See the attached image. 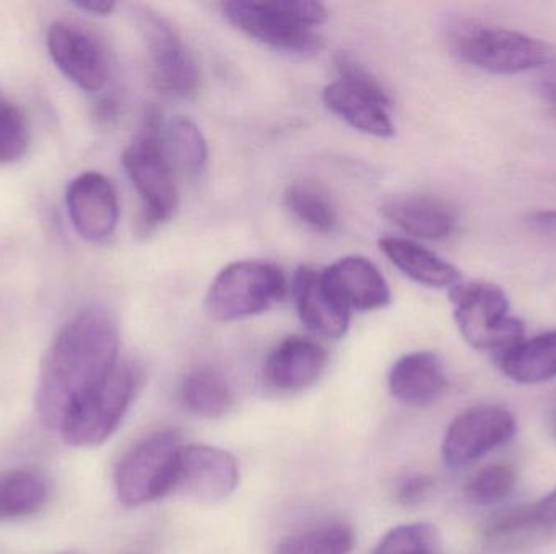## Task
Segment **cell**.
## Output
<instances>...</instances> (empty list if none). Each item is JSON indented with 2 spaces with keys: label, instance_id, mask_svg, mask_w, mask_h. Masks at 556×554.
Returning a JSON list of instances; mask_svg holds the SVG:
<instances>
[{
  "label": "cell",
  "instance_id": "cell-20",
  "mask_svg": "<svg viewBox=\"0 0 556 554\" xmlns=\"http://www.w3.org/2000/svg\"><path fill=\"white\" fill-rule=\"evenodd\" d=\"M379 247L402 273L430 288H453L463 273L427 247L402 237H382Z\"/></svg>",
  "mask_w": 556,
  "mask_h": 554
},
{
  "label": "cell",
  "instance_id": "cell-26",
  "mask_svg": "<svg viewBox=\"0 0 556 554\" xmlns=\"http://www.w3.org/2000/svg\"><path fill=\"white\" fill-rule=\"evenodd\" d=\"M288 210L317 233H332L336 230L337 214L329 197L311 182H294L285 192Z\"/></svg>",
  "mask_w": 556,
  "mask_h": 554
},
{
  "label": "cell",
  "instance_id": "cell-34",
  "mask_svg": "<svg viewBox=\"0 0 556 554\" xmlns=\"http://www.w3.org/2000/svg\"><path fill=\"white\" fill-rule=\"evenodd\" d=\"M74 7L93 13V15L106 16L113 12L116 3L108 2V0H85V2H75Z\"/></svg>",
  "mask_w": 556,
  "mask_h": 554
},
{
  "label": "cell",
  "instance_id": "cell-2",
  "mask_svg": "<svg viewBox=\"0 0 556 554\" xmlns=\"http://www.w3.org/2000/svg\"><path fill=\"white\" fill-rule=\"evenodd\" d=\"M220 7L231 25L269 48L307 54L323 46L314 28L323 25L329 13L316 0H235Z\"/></svg>",
  "mask_w": 556,
  "mask_h": 554
},
{
  "label": "cell",
  "instance_id": "cell-9",
  "mask_svg": "<svg viewBox=\"0 0 556 554\" xmlns=\"http://www.w3.org/2000/svg\"><path fill=\"white\" fill-rule=\"evenodd\" d=\"M336 65L340 78L323 91L327 109L359 132L375 137L394 136V124L389 116L391 100L381 83L343 52L337 55Z\"/></svg>",
  "mask_w": 556,
  "mask_h": 554
},
{
  "label": "cell",
  "instance_id": "cell-29",
  "mask_svg": "<svg viewBox=\"0 0 556 554\" xmlns=\"http://www.w3.org/2000/svg\"><path fill=\"white\" fill-rule=\"evenodd\" d=\"M542 527L544 526L535 514L534 504H525L509 507L490 517L483 529V537L490 543L513 542L516 537H525L526 533L534 532Z\"/></svg>",
  "mask_w": 556,
  "mask_h": 554
},
{
  "label": "cell",
  "instance_id": "cell-30",
  "mask_svg": "<svg viewBox=\"0 0 556 554\" xmlns=\"http://www.w3.org/2000/svg\"><path fill=\"white\" fill-rule=\"evenodd\" d=\"M29 129L15 104L0 100V165H12L28 152Z\"/></svg>",
  "mask_w": 556,
  "mask_h": 554
},
{
  "label": "cell",
  "instance_id": "cell-3",
  "mask_svg": "<svg viewBox=\"0 0 556 554\" xmlns=\"http://www.w3.org/2000/svg\"><path fill=\"white\" fill-rule=\"evenodd\" d=\"M450 299L460 335L476 350L502 357L525 340V324L511 315L508 296L498 285L460 282L450 289Z\"/></svg>",
  "mask_w": 556,
  "mask_h": 554
},
{
  "label": "cell",
  "instance_id": "cell-18",
  "mask_svg": "<svg viewBox=\"0 0 556 554\" xmlns=\"http://www.w3.org/2000/svg\"><path fill=\"white\" fill-rule=\"evenodd\" d=\"M389 390L408 407L431 405L447 390V377L440 357L433 351H414L395 361L389 373Z\"/></svg>",
  "mask_w": 556,
  "mask_h": 554
},
{
  "label": "cell",
  "instance_id": "cell-33",
  "mask_svg": "<svg viewBox=\"0 0 556 554\" xmlns=\"http://www.w3.org/2000/svg\"><path fill=\"white\" fill-rule=\"evenodd\" d=\"M534 507L535 514H538L542 526H556V488L554 491H551V493H548L544 500H541L538 504H534Z\"/></svg>",
  "mask_w": 556,
  "mask_h": 554
},
{
  "label": "cell",
  "instance_id": "cell-17",
  "mask_svg": "<svg viewBox=\"0 0 556 554\" xmlns=\"http://www.w3.org/2000/svg\"><path fill=\"white\" fill-rule=\"evenodd\" d=\"M293 298L298 315L307 331L317 337L339 340L349 331L350 314L324 285L323 275L311 267H301L293 279Z\"/></svg>",
  "mask_w": 556,
  "mask_h": 554
},
{
  "label": "cell",
  "instance_id": "cell-10",
  "mask_svg": "<svg viewBox=\"0 0 556 554\" xmlns=\"http://www.w3.org/2000/svg\"><path fill=\"white\" fill-rule=\"evenodd\" d=\"M149 54L150 77L166 96L192 100L201 87L198 62L175 28L149 9L137 12Z\"/></svg>",
  "mask_w": 556,
  "mask_h": 554
},
{
  "label": "cell",
  "instance_id": "cell-25",
  "mask_svg": "<svg viewBox=\"0 0 556 554\" xmlns=\"http://www.w3.org/2000/svg\"><path fill=\"white\" fill-rule=\"evenodd\" d=\"M355 533L346 524H324L285 539L276 554H350Z\"/></svg>",
  "mask_w": 556,
  "mask_h": 554
},
{
  "label": "cell",
  "instance_id": "cell-5",
  "mask_svg": "<svg viewBox=\"0 0 556 554\" xmlns=\"http://www.w3.org/2000/svg\"><path fill=\"white\" fill-rule=\"evenodd\" d=\"M162 124L160 111L150 109L139 136L123 153L124 169L142 201V223L147 228L165 223L178 207L175 171L160 142Z\"/></svg>",
  "mask_w": 556,
  "mask_h": 554
},
{
  "label": "cell",
  "instance_id": "cell-27",
  "mask_svg": "<svg viewBox=\"0 0 556 554\" xmlns=\"http://www.w3.org/2000/svg\"><path fill=\"white\" fill-rule=\"evenodd\" d=\"M372 554H441L440 532L427 523L394 527Z\"/></svg>",
  "mask_w": 556,
  "mask_h": 554
},
{
  "label": "cell",
  "instance_id": "cell-31",
  "mask_svg": "<svg viewBox=\"0 0 556 554\" xmlns=\"http://www.w3.org/2000/svg\"><path fill=\"white\" fill-rule=\"evenodd\" d=\"M434 488V480L430 475L417 474L405 478L399 487V503L407 507L418 506L430 498Z\"/></svg>",
  "mask_w": 556,
  "mask_h": 554
},
{
  "label": "cell",
  "instance_id": "cell-36",
  "mask_svg": "<svg viewBox=\"0 0 556 554\" xmlns=\"http://www.w3.org/2000/svg\"><path fill=\"white\" fill-rule=\"evenodd\" d=\"M61 554H75V553H61Z\"/></svg>",
  "mask_w": 556,
  "mask_h": 554
},
{
  "label": "cell",
  "instance_id": "cell-13",
  "mask_svg": "<svg viewBox=\"0 0 556 554\" xmlns=\"http://www.w3.org/2000/svg\"><path fill=\"white\" fill-rule=\"evenodd\" d=\"M46 46L55 67L85 91H100L110 75L100 41L87 29L68 22L49 26Z\"/></svg>",
  "mask_w": 556,
  "mask_h": 554
},
{
  "label": "cell",
  "instance_id": "cell-7",
  "mask_svg": "<svg viewBox=\"0 0 556 554\" xmlns=\"http://www.w3.org/2000/svg\"><path fill=\"white\" fill-rule=\"evenodd\" d=\"M182 439L178 429H163L130 449L116 468L117 500L123 506H146L172 497L176 459Z\"/></svg>",
  "mask_w": 556,
  "mask_h": 554
},
{
  "label": "cell",
  "instance_id": "cell-1",
  "mask_svg": "<svg viewBox=\"0 0 556 554\" xmlns=\"http://www.w3.org/2000/svg\"><path fill=\"white\" fill-rule=\"evenodd\" d=\"M116 322L103 309L91 308L62 327L42 360L36 410L59 431L68 413L103 386L119 360Z\"/></svg>",
  "mask_w": 556,
  "mask_h": 554
},
{
  "label": "cell",
  "instance_id": "cell-24",
  "mask_svg": "<svg viewBox=\"0 0 556 554\" xmlns=\"http://www.w3.org/2000/svg\"><path fill=\"white\" fill-rule=\"evenodd\" d=\"M179 400L189 413L207 420L224 418L235 405L230 384L220 373L207 368L192 371L185 377Z\"/></svg>",
  "mask_w": 556,
  "mask_h": 554
},
{
  "label": "cell",
  "instance_id": "cell-22",
  "mask_svg": "<svg viewBox=\"0 0 556 554\" xmlns=\"http://www.w3.org/2000/svg\"><path fill=\"white\" fill-rule=\"evenodd\" d=\"M160 142L173 171L192 176L204 169L208 158L207 140L188 117L163 120Z\"/></svg>",
  "mask_w": 556,
  "mask_h": 554
},
{
  "label": "cell",
  "instance_id": "cell-4",
  "mask_svg": "<svg viewBox=\"0 0 556 554\" xmlns=\"http://www.w3.org/2000/svg\"><path fill=\"white\" fill-rule=\"evenodd\" d=\"M143 383V370L119 361L106 383L81 400L62 423V439L74 448H98L114 435Z\"/></svg>",
  "mask_w": 556,
  "mask_h": 554
},
{
  "label": "cell",
  "instance_id": "cell-11",
  "mask_svg": "<svg viewBox=\"0 0 556 554\" xmlns=\"http://www.w3.org/2000/svg\"><path fill=\"white\" fill-rule=\"evenodd\" d=\"M516 429L518 423L509 410L496 405L470 407L447 426L441 446L444 464L460 471L511 441Z\"/></svg>",
  "mask_w": 556,
  "mask_h": 554
},
{
  "label": "cell",
  "instance_id": "cell-23",
  "mask_svg": "<svg viewBox=\"0 0 556 554\" xmlns=\"http://www.w3.org/2000/svg\"><path fill=\"white\" fill-rule=\"evenodd\" d=\"M49 497L45 475L29 468L0 472V520H16L39 513Z\"/></svg>",
  "mask_w": 556,
  "mask_h": 554
},
{
  "label": "cell",
  "instance_id": "cell-35",
  "mask_svg": "<svg viewBox=\"0 0 556 554\" xmlns=\"http://www.w3.org/2000/svg\"><path fill=\"white\" fill-rule=\"evenodd\" d=\"M117 107L116 103L111 100H101L97 107V117L103 123H110L116 117Z\"/></svg>",
  "mask_w": 556,
  "mask_h": 554
},
{
  "label": "cell",
  "instance_id": "cell-12",
  "mask_svg": "<svg viewBox=\"0 0 556 554\" xmlns=\"http://www.w3.org/2000/svg\"><path fill=\"white\" fill-rule=\"evenodd\" d=\"M240 485V467L233 454L205 445H182L176 459L172 494L202 504L228 500Z\"/></svg>",
  "mask_w": 556,
  "mask_h": 554
},
{
  "label": "cell",
  "instance_id": "cell-14",
  "mask_svg": "<svg viewBox=\"0 0 556 554\" xmlns=\"http://www.w3.org/2000/svg\"><path fill=\"white\" fill-rule=\"evenodd\" d=\"M68 217L75 231L90 243L113 236L119 221L116 189L106 176L88 171L68 184L65 194Z\"/></svg>",
  "mask_w": 556,
  "mask_h": 554
},
{
  "label": "cell",
  "instance_id": "cell-28",
  "mask_svg": "<svg viewBox=\"0 0 556 554\" xmlns=\"http://www.w3.org/2000/svg\"><path fill=\"white\" fill-rule=\"evenodd\" d=\"M518 475L508 465H489L464 488L467 501L477 506H492L508 500L515 493Z\"/></svg>",
  "mask_w": 556,
  "mask_h": 554
},
{
  "label": "cell",
  "instance_id": "cell-15",
  "mask_svg": "<svg viewBox=\"0 0 556 554\" xmlns=\"http://www.w3.org/2000/svg\"><path fill=\"white\" fill-rule=\"evenodd\" d=\"M324 285L346 311H376L391 302L388 282L371 260L343 257L320 272Z\"/></svg>",
  "mask_w": 556,
  "mask_h": 554
},
{
  "label": "cell",
  "instance_id": "cell-8",
  "mask_svg": "<svg viewBox=\"0 0 556 554\" xmlns=\"http://www.w3.org/2000/svg\"><path fill=\"white\" fill-rule=\"evenodd\" d=\"M287 293L283 273L274 263L243 260L225 267L207 293L215 321L233 322L263 314Z\"/></svg>",
  "mask_w": 556,
  "mask_h": 554
},
{
  "label": "cell",
  "instance_id": "cell-37",
  "mask_svg": "<svg viewBox=\"0 0 556 554\" xmlns=\"http://www.w3.org/2000/svg\"><path fill=\"white\" fill-rule=\"evenodd\" d=\"M555 218H556V211H555Z\"/></svg>",
  "mask_w": 556,
  "mask_h": 554
},
{
  "label": "cell",
  "instance_id": "cell-32",
  "mask_svg": "<svg viewBox=\"0 0 556 554\" xmlns=\"http://www.w3.org/2000/svg\"><path fill=\"white\" fill-rule=\"evenodd\" d=\"M538 91L545 101L556 106V62L545 67L538 81Z\"/></svg>",
  "mask_w": 556,
  "mask_h": 554
},
{
  "label": "cell",
  "instance_id": "cell-19",
  "mask_svg": "<svg viewBox=\"0 0 556 554\" xmlns=\"http://www.w3.org/2000/svg\"><path fill=\"white\" fill-rule=\"evenodd\" d=\"M382 215L418 240L440 241L451 236L457 223V211L450 202L437 195L412 194L392 198Z\"/></svg>",
  "mask_w": 556,
  "mask_h": 554
},
{
  "label": "cell",
  "instance_id": "cell-21",
  "mask_svg": "<svg viewBox=\"0 0 556 554\" xmlns=\"http://www.w3.org/2000/svg\"><path fill=\"white\" fill-rule=\"evenodd\" d=\"M503 373L518 384H541L556 377V331L516 344L500 357Z\"/></svg>",
  "mask_w": 556,
  "mask_h": 554
},
{
  "label": "cell",
  "instance_id": "cell-6",
  "mask_svg": "<svg viewBox=\"0 0 556 554\" xmlns=\"http://www.w3.org/2000/svg\"><path fill=\"white\" fill-rule=\"evenodd\" d=\"M453 48L460 61L496 75L521 74L555 62L554 48L547 42L496 26H460Z\"/></svg>",
  "mask_w": 556,
  "mask_h": 554
},
{
  "label": "cell",
  "instance_id": "cell-16",
  "mask_svg": "<svg viewBox=\"0 0 556 554\" xmlns=\"http://www.w3.org/2000/svg\"><path fill=\"white\" fill-rule=\"evenodd\" d=\"M327 363L329 355L323 345L313 338L293 335L270 351L264 366V377L278 392H301L320 379Z\"/></svg>",
  "mask_w": 556,
  "mask_h": 554
}]
</instances>
